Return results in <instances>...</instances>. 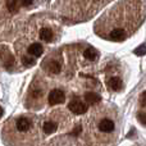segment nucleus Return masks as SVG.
Returning <instances> with one entry per match:
<instances>
[{"label": "nucleus", "instance_id": "obj_10", "mask_svg": "<svg viewBox=\"0 0 146 146\" xmlns=\"http://www.w3.org/2000/svg\"><path fill=\"white\" fill-rule=\"evenodd\" d=\"M46 68H48V71L50 73H54V74H56V73L60 72V64L58 63L56 60H50L48 63V66H46Z\"/></svg>", "mask_w": 146, "mask_h": 146}, {"label": "nucleus", "instance_id": "obj_15", "mask_svg": "<svg viewBox=\"0 0 146 146\" xmlns=\"http://www.w3.org/2000/svg\"><path fill=\"white\" fill-rule=\"evenodd\" d=\"M133 53L136 54V55H139V56L145 55L146 54V45H141V46H139V48H136Z\"/></svg>", "mask_w": 146, "mask_h": 146}, {"label": "nucleus", "instance_id": "obj_9", "mask_svg": "<svg viewBox=\"0 0 146 146\" xmlns=\"http://www.w3.org/2000/svg\"><path fill=\"white\" fill-rule=\"evenodd\" d=\"M40 37H41V40L46 41V42H50V41L53 40V31L48 27H44L42 30L40 31Z\"/></svg>", "mask_w": 146, "mask_h": 146}, {"label": "nucleus", "instance_id": "obj_6", "mask_svg": "<svg viewBox=\"0 0 146 146\" xmlns=\"http://www.w3.org/2000/svg\"><path fill=\"white\" fill-rule=\"evenodd\" d=\"M42 51H44L42 46L38 42L32 44V45H30V48H28V54L32 56H40L41 54H42Z\"/></svg>", "mask_w": 146, "mask_h": 146}, {"label": "nucleus", "instance_id": "obj_7", "mask_svg": "<svg viewBox=\"0 0 146 146\" xmlns=\"http://www.w3.org/2000/svg\"><path fill=\"white\" fill-rule=\"evenodd\" d=\"M106 83H108V87L110 88V90H114V91H118L119 88L122 87V81H121V78H118V77L109 78Z\"/></svg>", "mask_w": 146, "mask_h": 146}, {"label": "nucleus", "instance_id": "obj_19", "mask_svg": "<svg viewBox=\"0 0 146 146\" xmlns=\"http://www.w3.org/2000/svg\"><path fill=\"white\" fill-rule=\"evenodd\" d=\"M141 104L144 106H146V91H144V92L141 94Z\"/></svg>", "mask_w": 146, "mask_h": 146}, {"label": "nucleus", "instance_id": "obj_12", "mask_svg": "<svg viewBox=\"0 0 146 146\" xmlns=\"http://www.w3.org/2000/svg\"><path fill=\"white\" fill-rule=\"evenodd\" d=\"M58 129V124L53 121H49V122H45L44 123V131L46 133H54V132Z\"/></svg>", "mask_w": 146, "mask_h": 146}, {"label": "nucleus", "instance_id": "obj_14", "mask_svg": "<svg viewBox=\"0 0 146 146\" xmlns=\"http://www.w3.org/2000/svg\"><path fill=\"white\" fill-rule=\"evenodd\" d=\"M22 63L26 67H32L35 66V59L30 58V56H22Z\"/></svg>", "mask_w": 146, "mask_h": 146}, {"label": "nucleus", "instance_id": "obj_13", "mask_svg": "<svg viewBox=\"0 0 146 146\" xmlns=\"http://www.w3.org/2000/svg\"><path fill=\"white\" fill-rule=\"evenodd\" d=\"M7 8L10 13H17L19 4H18V0H8L7 1Z\"/></svg>", "mask_w": 146, "mask_h": 146}, {"label": "nucleus", "instance_id": "obj_2", "mask_svg": "<svg viewBox=\"0 0 146 146\" xmlns=\"http://www.w3.org/2000/svg\"><path fill=\"white\" fill-rule=\"evenodd\" d=\"M68 109L72 111V113L80 115V114H83V113L87 111V104H85L83 101H81V100L74 99V100H72L71 103L68 104Z\"/></svg>", "mask_w": 146, "mask_h": 146}, {"label": "nucleus", "instance_id": "obj_16", "mask_svg": "<svg viewBox=\"0 0 146 146\" xmlns=\"http://www.w3.org/2000/svg\"><path fill=\"white\" fill-rule=\"evenodd\" d=\"M13 63H14V59H13V56L9 54V55L5 58V60H4V67L5 68H9V67L13 66Z\"/></svg>", "mask_w": 146, "mask_h": 146}, {"label": "nucleus", "instance_id": "obj_18", "mask_svg": "<svg viewBox=\"0 0 146 146\" xmlns=\"http://www.w3.org/2000/svg\"><path fill=\"white\" fill-rule=\"evenodd\" d=\"M21 4H22L23 7H30V5L32 4V0H21Z\"/></svg>", "mask_w": 146, "mask_h": 146}, {"label": "nucleus", "instance_id": "obj_17", "mask_svg": "<svg viewBox=\"0 0 146 146\" xmlns=\"http://www.w3.org/2000/svg\"><path fill=\"white\" fill-rule=\"evenodd\" d=\"M137 119L140 121V123L146 124V113H144V111H140V113L137 114Z\"/></svg>", "mask_w": 146, "mask_h": 146}, {"label": "nucleus", "instance_id": "obj_4", "mask_svg": "<svg viewBox=\"0 0 146 146\" xmlns=\"http://www.w3.org/2000/svg\"><path fill=\"white\" fill-rule=\"evenodd\" d=\"M15 126H17V129L21 132H26L30 129L31 127V122L26 118H18L17 122H15Z\"/></svg>", "mask_w": 146, "mask_h": 146}, {"label": "nucleus", "instance_id": "obj_8", "mask_svg": "<svg viewBox=\"0 0 146 146\" xmlns=\"http://www.w3.org/2000/svg\"><path fill=\"white\" fill-rule=\"evenodd\" d=\"M85 100L87 101L88 104L92 105V104H98L99 101L101 100V98H100V95H98L96 92H92V91H91V92H86L85 94Z\"/></svg>", "mask_w": 146, "mask_h": 146}, {"label": "nucleus", "instance_id": "obj_3", "mask_svg": "<svg viewBox=\"0 0 146 146\" xmlns=\"http://www.w3.org/2000/svg\"><path fill=\"white\" fill-rule=\"evenodd\" d=\"M109 36H110V38L113 41H123L126 38V32L122 28H114Z\"/></svg>", "mask_w": 146, "mask_h": 146}, {"label": "nucleus", "instance_id": "obj_5", "mask_svg": "<svg viewBox=\"0 0 146 146\" xmlns=\"http://www.w3.org/2000/svg\"><path fill=\"white\" fill-rule=\"evenodd\" d=\"M99 128H100L103 132L108 133V132H111L114 129V123H113V121L105 118V119H103V121L99 123Z\"/></svg>", "mask_w": 146, "mask_h": 146}, {"label": "nucleus", "instance_id": "obj_11", "mask_svg": "<svg viewBox=\"0 0 146 146\" xmlns=\"http://www.w3.org/2000/svg\"><path fill=\"white\" fill-rule=\"evenodd\" d=\"M83 56H85L87 60L94 62V60H96V58H98V51H96L94 48H88V49H86L85 50Z\"/></svg>", "mask_w": 146, "mask_h": 146}, {"label": "nucleus", "instance_id": "obj_1", "mask_svg": "<svg viewBox=\"0 0 146 146\" xmlns=\"http://www.w3.org/2000/svg\"><path fill=\"white\" fill-rule=\"evenodd\" d=\"M64 100H66V95H64V92L62 90H59V88H55V90L50 91V94H49L48 101L50 105H58V104L64 103Z\"/></svg>", "mask_w": 146, "mask_h": 146}]
</instances>
